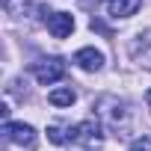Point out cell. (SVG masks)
Returning a JSON list of instances; mask_svg holds the SVG:
<instances>
[{"instance_id": "3957f363", "label": "cell", "mask_w": 151, "mask_h": 151, "mask_svg": "<svg viewBox=\"0 0 151 151\" xmlns=\"http://www.w3.org/2000/svg\"><path fill=\"white\" fill-rule=\"evenodd\" d=\"M3 139L6 142H18V145H33L36 142V130L24 122H6L3 124Z\"/></svg>"}, {"instance_id": "30bf717a", "label": "cell", "mask_w": 151, "mask_h": 151, "mask_svg": "<svg viewBox=\"0 0 151 151\" xmlns=\"http://www.w3.org/2000/svg\"><path fill=\"white\" fill-rule=\"evenodd\" d=\"M130 151H151V145H148L145 139H136V142L130 145Z\"/></svg>"}, {"instance_id": "5b68a950", "label": "cell", "mask_w": 151, "mask_h": 151, "mask_svg": "<svg viewBox=\"0 0 151 151\" xmlns=\"http://www.w3.org/2000/svg\"><path fill=\"white\" fill-rule=\"evenodd\" d=\"M74 62H77L83 71H101V65H104V53L95 50V47H80L77 53H74Z\"/></svg>"}, {"instance_id": "8fae6325", "label": "cell", "mask_w": 151, "mask_h": 151, "mask_svg": "<svg viewBox=\"0 0 151 151\" xmlns=\"http://www.w3.org/2000/svg\"><path fill=\"white\" fill-rule=\"evenodd\" d=\"M145 101H148V107H151V89H148V95H145Z\"/></svg>"}, {"instance_id": "8992f818", "label": "cell", "mask_w": 151, "mask_h": 151, "mask_svg": "<svg viewBox=\"0 0 151 151\" xmlns=\"http://www.w3.org/2000/svg\"><path fill=\"white\" fill-rule=\"evenodd\" d=\"M142 6V0H107V12L113 18H130Z\"/></svg>"}, {"instance_id": "6da1fadb", "label": "cell", "mask_w": 151, "mask_h": 151, "mask_svg": "<svg viewBox=\"0 0 151 151\" xmlns=\"http://www.w3.org/2000/svg\"><path fill=\"white\" fill-rule=\"evenodd\" d=\"M33 74H36L39 83L50 86V83H56V80L65 77V59L62 56H47V59H42V62L33 65Z\"/></svg>"}, {"instance_id": "277c9868", "label": "cell", "mask_w": 151, "mask_h": 151, "mask_svg": "<svg viewBox=\"0 0 151 151\" xmlns=\"http://www.w3.org/2000/svg\"><path fill=\"white\" fill-rule=\"evenodd\" d=\"M47 30H50L53 39H65L74 30V18L68 12H53V15H47Z\"/></svg>"}, {"instance_id": "7a4b0ae2", "label": "cell", "mask_w": 151, "mask_h": 151, "mask_svg": "<svg viewBox=\"0 0 151 151\" xmlns=\"http://www.w3.org/2000/svg\"><path fill=\"white\" fill-rule=\"evenodd\" d=\"M71 142H80V145H86V148H98V145L104 142V136H101V124H98L95 119L80 122L77 127H71Z\"/></svg>"}, {"instance_id": "52a82bcc", "label": "cell", "mask_w": 151, "mask_h": 151, "mask_svg": "<svg viewBox=\"0 0 151 151\" xmlns=\"http://www.w3.org/2000/svg\"><path fill=\"white\" fill-rule=\"evenodd\" d=\"M133 56H136L142 65H151V33L139 36V42L133 45Z\"/></svg>"}, {"instance_id": "ba28073f", "label": "cell", "mask_w": 151, "mask_h": 151, "mask_svg": "<svg viewBox=\"0 0 151 151\" xmlns=\"http://www.w3.org/2000/svg\"><path fill=\"white\" fill-rule=\"evenodd\" d=\"M47 101H50L53 107H71L74 101H77V95H74V89H53V92L47 95Z\"/></svg>"}, {"instance_id": "9c48e42d", "label": "cell", "mask_w": 151, "mask_h": 151, "mask_svg": "<svg viewBox=\"0 0 151 151\" xmlns=\"http://www.w3.org/2000/svg\"><path fill=\"white\" fill-rule=\"evenodd\" d=\"M47 139H50L53 145H65V142H71V130L65 133L59 124H50V127H47Z\"/></svg>"}]
</instances>
